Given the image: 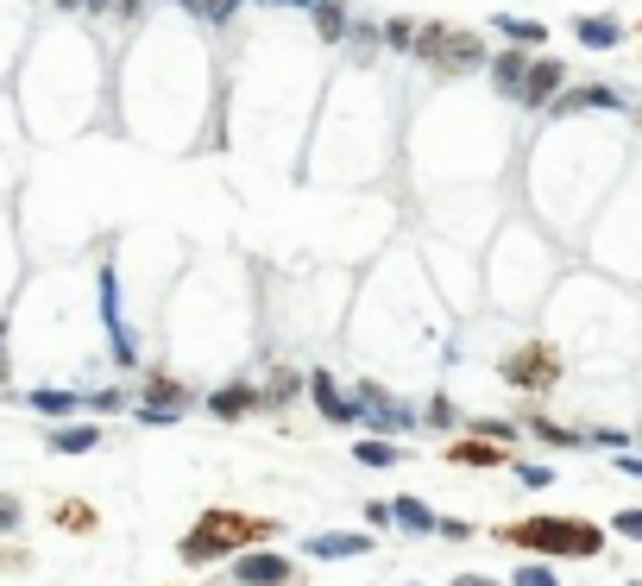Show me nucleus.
I'll list each match as a JSON object with an SVG mask.
<instances>
[{
	"mask_svg": "<svg viewBox=\"0 0 642 586\" xmlns=\"http://www.w3.org/2000/svg\"><path fill=\"white\" fill-rule=\"evenodd\" d=\"M353 404H359V430H371V435H397V442H404V435L422 423V416L409 411L390 385H378V378H353Z\"/></svg>",
	"mask_w": 642,
	"mask_h": 586,
	"instance_id": "3",
	"label": "nucleus"
},
{
	"mask_svg": "<svg viewBox=\"0 0 642 586\" xmlns=\"http://www.w3.org/2000/svg\"><path fill=\"white\" fill-rule=\"evenodd\" d=\"M303 385H309L315 416H322V423H334V430H359V404H353V391L340 385L328 366H309V372H303Z\"/></svg>",
	"mask_w": 642,
	"mask_h": 586,
	"instance_id": "5",
	"label": "nucleus"
},
{
	"mask_svg": "<svg viewBox=\"0 0 642 586\" xmlns=\"http://www.w3.org/2000/svg\"><path fill=\"white\" fill-rule=\"evenodd\" d=\"M303 555L309 562H359V555H378V536L371 529H322V536H303Z\"/></svg>",
	"mask_w": 642,
	"mask_h": 586,
	"instance_id": "10",
	"label": "nucleus"
},
{
	"mask_svg": "<svg viewBox=\"0 0 642 586\" xmlns=\"http://www.w3.org/2000/svg\"><path fill=\"white\" fill-rule=\"evenodd\" d=\"M618 473H630V479H642V454H618Z\"/></svg>",
	"mask_w": 642,
	"mask_h": 586,
	"instance_id": "42",
	"label": "nucleus"
},
{
	"mask_svg": "<svg viewBox=\"0 0 642 586\" xmlns=\"http://www.w3.org/2000/svg\"><path fill=\"white\" fill-rule=\"evenodd\" d=\"M272 536H277L272 517H246V511H234V505H208V511H202V524L176 543V562L208 567V562H221V555H240V548L272 543Z\"/></svg>",
	"mask_w": 642,
	"mask_h": 586,
	"instance_id": "1",
	"label": "nucleus"
},
{
	"mask_svg": "<svg viewBox=\"0 0 642 586\" xmlns=\"http://www.w3.org/2000/svg\"><path fill=\"white\" fill-rule=\"evenodd\" d=\"M592 108L618 114V108H630V101H623L611 82H567L561 95H554V108H548V114H592Z\"/></svg>",
	"mask_w": 642,
	"mask_h": 586,
	"instance_id": "12",
	"label": "nucleus"
},
{
	"mask_svg": "<svg viewBox=\"0 0 642 586\" xmlns=\"http://www.w3.org/2000/svg\"><path fill=\"white\" fill-rule=\"evenodd\" d=\"M26 411L44 416V423H63V416L82 411V397L77 391H63V385H39V391H26Z\"/></svg>",
	"mask_w": 642,
	"mask_h": 586,
	"instance_id": "18",
	"label": "nucleus"
},
{
	"mask_svg": "<svg viewBox=\"0 0 642 586\" xmlns=\"http://www.w3.org/2000/svg\"><path fill=\"white\" fill-rule=\"evenodd\" d=\"M171 7H176V13H190V20L202 26V0H171Z\"/></svg>",
	"mask_w": 642,
	"mask_h": 586,
	"instance_id": "44",
	"label": "nucleus"
},
{
	"mask_svg": "<svg viewBox=\"0 0 642 586\" xmlns=\"http://www.w3.org/2000/svg\"><path fill=\"white\" fill-rule=\"evenodd\" d=\"M472 435H486V442H517V423H505V416H486V423H472Z\"/></svg>",
	"mask_w": 642,
	"mask_h": 586,
	"instance_id": "34",
	"label": "nucleus"
},
{
	"mask_svg": "<svg viewBox=\"0 0 642 586\" xmlns=\"http://www.w3.org/2000/svg\"><path fill=\"white\" fill-rule=\"evenodd\" d=\"M585 442H599V448H630V435H623V430H592Z\"/></svg>",
	"mask_w": 642,
	"mask_h": 586,
	"instance_id": "40",
	"label": "nucleus"
},
{
	"mask_svg": "<svg viewBox=\"0 0 642 586\" xmlns=\"http://www.w3.org/2000/svg\"><path fill=\"white\" fill-rule=\"evenodd\" d=\"M234 580L240 586H296V555H277L272 543L240 548V555H234Z\"/></svg>",
	"mask_w": 642,
	"mask_h": 586,
	"instance_id": "7",
	"label": "nucleus"
},
{
	"mask_svg": "<svg viewBox=\"0 0 642 586\" xmlns=\"http://www.w3.org/2000/svg\"><path fill=\"white\" fill-rule=\"evenodd\" d=\"M435 536H448V543H467L472 524H467V517H441V524H435Z\"/></svg>",
	"mask_w": 642,
	"mask_h": 586,
	"instance_id": "39",
	"label": "nucleus"
},
{
	"mask_svg": "<svg viewBox=\"0 0 642 586\" xmlns=\"http://www.w3.org/2000/svg\"><path fill=\"white\" fill-rule=\"evenodd\" d=\"M366 529H371V536L390 529V498H366Z\"/></svg>",
	"mask_w": 642,
	"mask_h": 586,
	"instance_id": "37",
	"label": "nucleus"
},
{
	"mask_svg": "<svg viewBox=\"0 0 642 586\" xmlns=\"http://www.w3.org/2000/svg\"><path fill=\"white\" fill-rule=\"evenodd\" d=\"M82 13L108 26H139L145 20V0H82Z\"/></svg>",
	"mask_w": 642,
	"mask_h": 586,
	"instance_id": "22",
	"label": "nucleus"
},
{
	"mask_svg": "<svg viewBox=\"0 0 642 586\" xmlns=\"http://www.w3.org/2000/svg\"><path fill=\"white\" fill-rule=\"evenodd\" d=\"M234 586H240V580H234Z\"/></svg>",
	"mask_w": 642,
	"mask_h": 586,
	"instance_id": "48",
	"label": "nucleus"
},
{
	"mask_svg": "<svg viewBox=\"0 0 642 586\" xmlns=\"http://www.w3.org/2000/svg\"><path fill=\"white\" fill-rule=\"evenodd\" d=\"M448 586H505V580H491V574H454Z\"/></svg>",
	"mask_w": 642,
	"mask_h": 586,
	"instance_id": "41",
	"label": "nucleus"
},
{
	"mask_svg": "<svg viewBox=\"0 0 642 586\" xmlns=\"http://www.w3.org/2000/svg\"><path fill=\"white\" fill-rule=\"evenodd\" d=\"M630 586H642V580H630Z\"/></svg>",
	"mask_w": 642,
	"mask_h": 586,
	"instance_id": "47",
	"label": "nucleus"
},
{
	"mask_svg": "<svg viewBox=\"0 0 642 586\" xmlns=\"http://www.w3.org/2000/svg\"><path fill=\"white\" fill-rule=\"evenodd\" d=\"M202 411H208L214 423H246L253 411H265V391H258V378H234V385H214L208 397H202Z\"/></svg>",
	"mask_w": 642,
	"mask_h": 586,
	"instance_id": "9",
	"label": "nucleus"
},
{
	"mask_svg": "<svg viewBox=\"0 0 642 586\" xmlns=\"http://www.w3.org/2000/svg\"><path fill=\"white\" fill-rule=\"evenodd\" d=\"M498 543L523 548V555H554V562H599L604 529L585 517H523V524L498 529Z\"/></svg>",
	"mask_w": 642,
	"mask_h": 586,
	"instance_id": "2",
	"label": "nucleus"
},
{
	"mask_svg": "<svg viewBox=\"0 0 642 586\" xmlns=\"http://www.w3.org/2000/svg\"><path fill=\"white\" fill-rule=\"evenodd\" d=\"M486 39L472 32V26H448V39H441V51L428 58V70L435 77H472V70H486Z\"/></svg>",
	"mask_w": 642,
	"mask_h": 586,
	"instance_id": "6",
	"label": "nucleus"
},
{
	"mask_svg": "<svg viewBox=\"0 0 642 586\" xmlns=\"http://www.w3.org/2000/svg\"><path fill=\"white\" fill-rule=\"evenodd\" d=\"M491 32H498L505 44H529V51H542V44H548V26L542 20H523V13H498Z\"/></svg>",
	"mask_w": 642,
	"mask_h": 586,
	"instance_id": "20",
	"label": "nucleus"
},
{
	"mask_svg": "<svg viewBox=\"0 0 642 586\" xmlns=\"http://www.w3.org/2000/svg\"><path fill=\"white\" fill-rule=\"evenodd\" d=\"M253 7H291V13H309L315 0H253Z\"/></svg>",
	"mask_w": 642,
	"mask_h": 586,
	"instance_id": "43",
	"label": "nucleus"
},
{
	"mask_svg": "<svg viewBox=\"0 0 642 586\" xmlns=\"http://www.w3.org/2000/svg\"><path fill=\"white\" fill-rule=\"evenodd\" d=\"M416 416H422L428 430H441V435H454V430H460V404H454L448 391H435V397H428V404H422Z\"/></svg>",
	"mask_w": 642,
	"mask_h": 586,
	"instance_id": "25",
	"label": "nucleus"
},
{
	"mask_svg": "<svg viewBox=\"0 0 642 586\" xmlns=\"http://www.w3.org/2000/svg\"><path fill=\"white\" fill-rule=\"evenodd\" d=\"M529 435H536V442H548V448H585V435H580V430H561L554 416H529Z\"/></svg>",
	"mask_w": 642,
	"mask_h": 586,
	"instance_id": "27",
	"label": "nucleus"
},
{
	"mask_svg": "<svg viewBox=\"0 0 642 586\" xmlns=\"http://www.w3.org/2000/svg\"><path fill=\"white\" fill-rule=\"evenodd\" d=\"M505 385H517V391H548L554 378H561V353L548 347V341H529V347H517V353H505Z\"/></svg>",
	"mask_w": 642,
	"mask_h": 586,
	"instance_id": "4",
	"label": "nucleus"
},
{
	"mask_svg": "<svg viewBox=\"0 0 642 586\" xmlns=\"http://www.w3.org/2000/svg\"><path fill=\"white\" fill-rule=\"evenodd\" d=\"M448 467H510V454L486 435H448Z\"/></svg>",
	"mask_w": 642,
	"mask_h": 586,
	"instance_id": "14",
	"label": "nucleus"
},
{
	"mask_svg": "<svg viewBox=\"0 0 642 586\" xmlns=\"http://www.w3.org/2000/svg\"><path fill=\"white\" fill-rule=\"evenodd\" d=\"M309 26L322 44H347V26H353V0H315L309 7Z\"/></svg>",
	"mask_w": 642,
	"mask_h": 586,
	"instance_id": "15",
	"label": "nucleus"
},
{
	"mask_svg": "<svg viewBox=\"0 0 642 586\" xmlns=\"http://www.w3.org/2000/svg\"><path fill=\"white\" fill-rule=\"evenodd\" d=\"M82 411H95V416H120V411H133V397H126L120 385H101V391H89V397H82Z\"/></svg>",
	"mask_w": 642,
	"mask_h": 586,
	"instance_id": "28",
	"label": "nucleus"
},
{
	"mask_svg": "<svg viewBox=\"0 0 642 586\" xmlns=\"http://www.w3.org/2000/svg\"><path fill=\"white\" fill-rule=\"evenodd\" d=\"M441 39H448V20H422V26H416V51H409V58L428 63L435 51H441Z\"/></svg>",
	"mask_w": 642,
	"mask_h": 586,
	"instance_id": "30",
	"label": "nucleus"
},
{
	"mask_svg": "<svg viewBox=\"0 0 642 586\" xmlns=\"http://www.w3.org/2000/svg\"><path fill=\"white\" fill-rule=\"evenodd\" d=\"M561 89H567V63H561V58H548V51H536V58H529L523 89H517V108H529V114H548Z\"/></svg>",
	"mask_w": 642,
	"mask_h": 586,
	"instance_id": "8",
	"label": "nucleus"
},
{
	"mask_svg": "<svg viewBox=\"0 0 642 586\" xmlns=\"http://www.w3.org/2000/svg\"><path fill=\"white\" fill-rule=\"evenodd\" d=\"M51 7H58V13H82V0H51Z\"/></svg>",
	"mask_w": 642,
	"mask_h": 586,
	"instance_id": "45",
	"label": "nucleus"
},
{
	"mask_svg": "<svg viewBox=\"0 0 642 586\" xmlns=\"http://www.w3.org/2000/svg\"><path fill=\"white\" fill-rule=\"evenodd\" d=\"M385 51H397V58H409V51H416V26L422 20H409V13H385Z\"/></svg>",
	"mask_w": 642,
	"mask_h": 586,
	"instance_id": "26",
	"label": "nucleus"
},
{
	"mask_svg": "<svg viewBox=\"0 0 642 586\" xmlns=\"http://www.w3.org/2000/svg\"><path fill=\"white\" fill-rule=\"evenodd\" d=\"M573 39H580L585 51H618V44H623V26L611 20V13H580V20H573Z\"/></svg>",
	"mask_w": 642,
	"mask_h": 586,
	"instance_id": "19",
	"label": "nucleus"
},
{
	"mask_svg": "<svg viewBox=\"0 0 642 586\" xmlns=\"http://www.w3.org/2000/svg\"><path fill=\"white\" fill-rule=\"evenodd\" d=\"M139 404H171V411H190V385H176L171 372H145V397Z\"/></svg>",
	"mask_w": 642,
	"mask_h": 586,
	"instance_id": "23",
	"label": "nucleus"
},
{
	"mask_svg": "<svg viewBox=\"0 0 642 586\" xmlns=\"http://www.w3.org/2000/svg\"><path fill=\"white\" fill-rule=\"evenodd\" d=\"M529 44H505V51H491L486 58V77H491V89H498V101H517V89H523V77H529Z\"/></svg>",
	"mask_w": 642,
	"mask_h": 586,
	"instance_id": "13",
	"label": "nucleus"
},
{
	"mask_svg": "<svg viewBox=\"0 0 642 586\" xmlns=\"http://www.w3.org/2000/svg\"><path fill=\"white\" fill-rule=\"evenodd\" d=\"M26 567H32V555H26V548L0 543V574H26Z\"/></svg>",
	"mask_w": 642,
	"mask_h": 586,
	"instance_id": "36",
	"label": "nucleus"
},
{
	"mask_svg": "<svg viewBox=\"0 0 642 586\" xmlns=\"http://www.w3.org/2000/svg\"><path fill=\"white\" fill-rule=\"evenodd\" d=\"M101 448V423H58L51 430V454H89Z\"/></svg>",
	"mask_w": 642,
	"mask_h": 586,
	"instance_id": "21",
	"label": "nucleus"
},
{
	"mask_svg": "<svg viewBox=\"0 0 642 586\" xmlns=\"http://www.w3.org/2000/svg\"><path fill=\"white\" fill-rule=\"evenodd\" d=\"M0 385H7V341H0Z\"/></svg>",
	"mask_w": 642,
	"mask_h": 586,
	"instance_id": "46",
	"label": "nucleus"
},
{
	"mask_svg": "<svg viewBox=\"0 0 642 586\" xmlns=\"http://www.w3.org/2000/svg\"><path fill=\"white\" fill-rule=\"evenodd\" d=\"M347 44L359 51V58H371V51H385V26H378V20H353L347 26Z\"/></svg>",
	"mask_w": 642,
	"mask_h": 586,
	"instance_id": "29",
	"label": "nucleus"
},
{
	"mask_svg": "<svg viewBox=\"0 0 642 586\" xmlns=\"http://www.w3.org/2000/svg\"><path fill=\"white\" fill-rule=\"evenodd\" d=\"M611 529H618V536H630V543H642V511H618V517H611Z\"/></svg>",
	"mask_w": 642,
	"mask_h": 586,
	"instance_id": "38",
	"label": "nucleus"
},
{
	"mask_svg": "<svg viewBox=\"0 0 642 586\" xmlns=\"http://www.w3.org/2000/svg\"><path fill=\"white\" fill-rule=\"evenodd\" d=\"M258 391H265V411H284V404H291L296 391H303V372H296V366H277Z\"/></svg>",
	"mask_w": 642,
	"mask_h": 586,
	"instance_id": "24",
	"label": "nucleus"
},
{
	"mask_svg": "<svg viewBox=\"0 0 642 586\" xmlns=\"http://www.w3.org/2000/svg\"><path fill=\"white\" fill-rule=\"evenodd\" d=\"M390 524L404 529V536H435V505L428 498H416V492H404V498H390Z\"/></svg>",
	"mask_w": 642,
	"mask_h": 586,
	"instance_id": "16",
	"label": "nucleus"
},
{
	"mask_svg": "<svg viewBox=\"0 0 642 586\" xmlns=\"http://www.w3.org/2000/svg\"><path fill=\"white\" fill-rule=\"evenodd\" d=\"M353 461H359V467H371V473H385V467H397V461H404V442H397V435H353Z\"/></svg>",
	"mask_w": 642,
	"mask_h": 586,
	"instance_id": "17",
	"label": "nucleus"
},
{
	"mask_svg": "<svg viewBox=\"0 0 642 586\" xmlns=\"http://www.w3.org/2000/svg\"><path fill=\"white\" fill-rule=\"evenodd\" d=\"M20 524H26V505L13 498V492H0V536H13Z\"/></svg>",
	"mask_w": 642,
	"mask_h": 586,
	"instance_id": "35",
	"label": "nucleus"
},
{
	"mask_svg": "<svg viewBox=\"0 0 642 586\" xmlns=\"http://www.w3.org/2000/svg\"><path fill=\"white\" fill-rule=\"evenodd\" d=\"M510 473H517V486H529V492L554 486V467H542V461H510Z\"/></svg>",
	"mask_w": 642,
	"mask_h": 586,
	"instance_id": "31",
	"label": "nucleus"
},
{
	"mask_svg": "<svg viewBox=\"0 0 642 586\" xmlns=\"http://www.w3.org/2000/svg\"><path fill=\"white\" fill-rule=\"evenodd\" d=\"M133 416L145 423V430H171V423H176L183 411H171V404H133Z\"/></svg>",
	"mask_w": 642,
	"mask_h": 586,
	"instance_id": "33",
	"label": "nucleus"
},
{
	"mask_svg": "<svg viewBox=\"0 0 642 586\" xmlns=\"http://www.w3.org/2000/svg\"><path fill=\"white\" fill-rule=\"evenodd\" d=\"M510 586H561V574H554L548 562H523L517 574H510Z\"/></svg>",
	"mask_w": 642,
	"mask_h": 586,
	"instance_id": "32",
	"label": "nucleus"
},
{
	"mask_svg": "<svg viewBox=\"0 0 642 586\" xmlns=\"http://www.w3.org/2000/svg\"><path fill=\"white\" fill-rule=\"evenodd\" d=\"M101 329H108V341H114V360L120 366H133V334H126V322H120V284H114V259H101Z\"/></svg>",
	"mask_w": 642,
	"mask_h": 586,
	"instance_id": "11",
	"label": "nucleus"
}]
</instances>
